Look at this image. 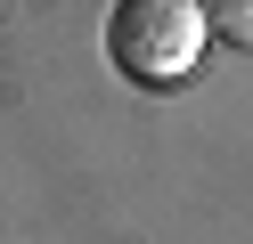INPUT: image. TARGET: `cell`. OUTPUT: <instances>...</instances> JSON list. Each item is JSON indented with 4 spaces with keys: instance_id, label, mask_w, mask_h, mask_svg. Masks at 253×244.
<instances>
[{
    "instance_id": "1",
    "label": "cell",
    "mask_w": 253,
    "mask_h": 244,
    "mask_svg": "<svg viewBox=\"0 0 253 244\" xmlns=\"http://www.w3.org/2000/svg\"><path fill=\"white\" fill-rule=\"evenodd\" d=\"M204 41H212L204 0H115V16H106V57H115L123 81H139V90H180V81H196Z\"/></svg>"
},
{
    "instance_id": "2",
    "label": "cell",
    "mask_w": 253,
    "mask_h": 244,
    "mask_svg": "<svg viewBox=\"0 0 253 244\" xmlns=\"http://www.w3.org/2000/svg\"><path fill=\"white\" fill-rule=\"evenodd\" d=\"M204 25H212V41L253 49V0H204Z\"/></svg>"
}]
</instances>
